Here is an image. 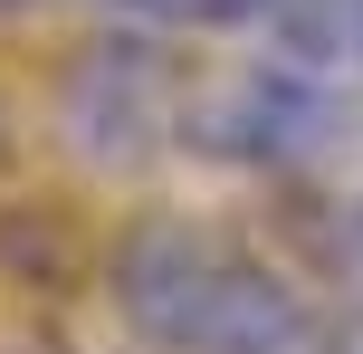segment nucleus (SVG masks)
I'll return each instance as SVG.
<instances>
[{
	"mask_svg": "<svg viewBox=\"0 0 363 354\" xmlns=\"http://www.w3.org/2000/svg\"><path fill=\"white\" fill-rule=\"evenodd\" d=\"M268 57H296L315 77H345L363 87V0H277L268 29H258Z\"/></svg>",
	"mask_w": 363,
	"mask_h": 354,
	"instance_id": "4",
	"label": "nucleus"
},
{
	"mask_svg": "<svg viewBox=\"0 0 363 354\" xmlns=\"http://www.w3.org/2000/svg\"><path fill=\"white\" fill-rule=\"evenodd\" d=\"M182 153L306 192L315 172H335L354 153V87L296 67V57H268V48L239 67H201L191 115H182Z\"/></svg>",
	"mask_w": 363,
	"mask_h": 354,
	"instance_id": "2",
	"label": "nucleus"
},
{
	"mask_svg": "<svg viewBox=\"0 0 363 354\" xmlns=\"http://www.w3.org/2000/svg\"><path fill=\"white\" fill-rule=\"evenodd\" d=\"M315 354H363V306H325V326H315Z\"/></svg>",
	"mask_w": 363,
	"mask_h": 354,
	"instance_id": "6",
	"label": "nucleus"
},
{
	"mask_svg": "<svg viewBox=\"0 0 363 354\" xmlns=\"http://www.w3.org/2000/svg\"><path fill=\"white\" fill-rule=\"evenodd\" d=\"M0 153H10V115H0Z\"/></svg>",
	"mask_w": 363,
	"mask_h": 354,
	"instance_id": "8",
	"label": "nucleus"
},
{
	"mask_svg": "<svg viewBox=\"0 0 363 354\" xmlns=\"http://www.w3.org/2000/svg\"><path fill=\"white\" fill-rule=\"evenodd\" d=\"M296 240H306V259L363 306V192H296Z\"/></svg>",
	"mask_w": 363,
	"mask_h": 354,
	"instance_id": "5",
	"label": "nucleus"
},
{
	"mask_svg": "<svg viewBox=\"0 0 363 354\" xmlns=\"http://www.w3.org/2000/svg\"><path fill=\"white\" fill-rule=\"evenodd\" d=\"M19 10H38V0H0V19H19Z\"/></svg>",
	"mask_w": 363,
	"mask_h": 354,
	"instance_id": "7",
	"label": "nucleus"
},
{
	"mask_svg": "<svg viewBox=\"0 0 363 354\" xmlns=\"http://www.w3.org/2000/svg\"><path fill=\"white\" fill-rule=\"evenodd\" d=\"M106 306L144 354H315L325 306L239 230L144 211L106 249Z\"/></svg>",
	"mask_w": 363,
	"mask_h": 354,
	"instance_id": "1",
	"label": "nucleus"
},
{
	"mask_svg": "<svg viewBox=\"0 0 363 354\" xmlns=\"http://www.w3.org/2000/svg\"><path fill=\"white\" fill-rule=\"evenodd\" d=\"M191 87H201V67L182 57V38L115 19V29H96L86 48L67 57V77H57V125H67V144L86 153L96 172H144V163H163V153H182Z\"/></svg>",
	"mask_w": 363,
	"mask_h": 354,
	"instance_id": "3",
	"label": "nucleus"
}]
</instances>
